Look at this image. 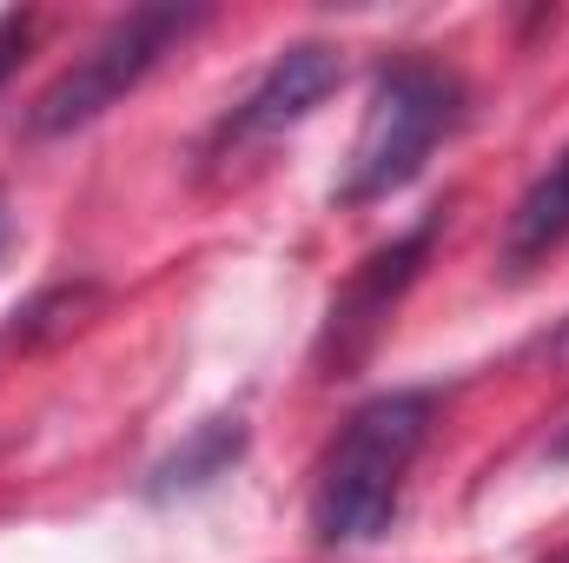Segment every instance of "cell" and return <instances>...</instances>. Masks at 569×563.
<instances>
[{"mask_svg":"<svg viewBox=\"0 0 569 563\" xmlns=\"http://www.w3.org/2000/svg\"><path fill=\"white\" fill-rule=\"evenodd\" d=\"M338 53L331 47H318V40H298V47H284L279 60L259 73V87L226 113V127H219V146H246V140H272L284 127H298L331 87H338Z\"/></svg>","mask_w":569,"mask_h":563,"instance_id":"5","label":"cell"},{"mask_svg":"<svg viewBox=\"0 0 569 563\" xmlns=\"http://www.w3.org/2000/svg\"><path fill=\"white\" fill-rule=\"evenodd\" d=\"M430 239H437V213H430L425 226H411L405 239H391L385 253H371L351 285L331 298V318H325V338H318V365L325 372H345V365H358L365 352H371V338L385 332V318H391V305L411 292L418 279V266H425Z\"/></svg>","mask_w":569,"mask_h":563,"instance_id":"4","label":"cell"},{"mask_svg":"<svg viewBox=\"0 0 569 563\" xmlns=\"http://www.w3.org/2000/svg\"><path fill=\"white\" fill-rule=\"evenodd\" d=\"M463 120V87L457 73H443L437 60H385L358 120V140L338 179V206H371L391 199L398 186H411L425 172L437 140Z\"/></svg>","mask_w":569,"mask_h":563,"instance_id":"2","label":"cell"},{"mask_svg":"<svg viewBox=\"0 0 569 563\" xmlns=\"http://www.w3.org/2000/svg\"><path fill=\"white\" fill-rule=\"evenodd\" d=\"M550 464H563V471H569V431L557 437V444H550Z\"/></svg>","mask_w":569,"mask_h":563,"instance_id":"9","label":"cell"},{"mask_svg":"<svg viewBox=\"0 0 569 563\" xmlns=\"http://www.w3.org/2000/svg\"><path fill=\"white\" fill-rule=\"evenodd\" d=\"M206 13L199 7H133V13H120V20H107V33L33 100V113H27V127L40 134V140H60V134H80V127H93L107 107H120L133 87H140L146 73L199 27Z\"/></svg>","mask_w":569,"mask_h":563,"instance_id":"3","label":"cell"},{"mask_svg":"<svg viewBox=\"0 0 569 563\" xmlns=\"http://www.w3.org/2000/svg\"><path fill=\"white\" fill-rule=\"evenodd\" d=\"M550 352H557V358H563V365H569V318H563V332L550 338Z\"/></svg>","mask_w":569,"mask_h":563,"instance_id":"10","label":"cell"},{"mask_svg":"<svg viewBox=\"0 0 569 563\" xmlns=\"http://www.w3.org/2000/svg\"><path fill=\"white\" fill-rule=\"evenodd\" d=\"M430 418H437L430 392H385L345 418L338 444L325 451L318 491H311L318 544H371L391 531L405 477L430 437Z\"/></svg>","mask_w":569,"mask_h":563,"instance_id":"1","label":"cell"},{"mask_svg":"<svg viewBox=\"0 0 569 563\" xmlns=\"http://www.w3.org/2000/svg\"><path fill=\"white\" fill-rule=\"evenodd\" d=\"M27 27H33L27 13H0V80H7V73L20 67V47H27Z\"/></svg>","mask_w":569,"mask_h":563,"instance_id":"8","label":"cell"},{"mask_svg":"<svg viewBox=\"0 0 569 563\" xmlns=\"http://www.w3.org/2000/svg\"><path fill=\"white\" fill-rule=\"evenodd\" d=\"M239 451H246V424H239V418L199 424V431H192V437H186V444L159 464V491H199V484L226 477Z\"/></svg>","mask_w":569,"mask_h":563,"instance_id":"7","label":"cell"},{"mask_svg":"<svg viewBox=\"0 0 569 563\" xmlns=\"http://www.w3.org/2000/svg\"><path fill=\"white\" fill-rule=\"evenodd\" d=\"M569 239V146L530 179V192L517 199L510 226H503V266L530 273L537 259H550Z\"/></svg>","mask_w":569,"mask_h":563,"instance_id":"6","label":"cell"},{"mask_svg":"<svg viewBox=\"0 0 569 563\" xmlns=\"http://www.w3.org/2000/svg\"><path fill=\"white\" fill-rule=\"evenodd\" d=\"M0 246H7V206H0Z\"/></svg>","mask_w":569,"mask_h":563,"instance_id":"11","label":"cell"}]
</instances>
